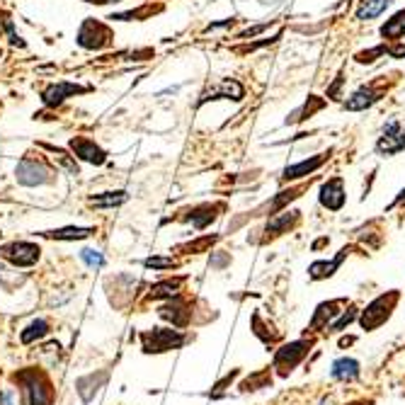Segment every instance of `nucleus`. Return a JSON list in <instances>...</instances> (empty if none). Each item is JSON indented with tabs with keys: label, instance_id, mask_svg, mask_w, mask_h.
I'll return each instance as SVG.
<instances>
[{
	"label": "nucleus",
	"instance_id": "nucleus-42",
	"mask_svg": "<svg viewBox=\"0 0 405 405\" xmlns=\"http://www.w3.org/2000/svg\"><path fill=\"white\" fill-rule=\"evenodd\" d=\"M350 405H372V403H367V401H357V403H350Z\"/></svg>",
	"mask_w": 405,
	"mask_h": 405
},
{
	"label": "nucleus",
	"instance_id": "nucleus-4",
	"mask_svg": "<svg viewBox=\"0 0 405 405\" xmlns=\"http://www.w3.org/2000/svg\"><path fill=\"white\" fill-rule=\"evenodd\" d=\"M308 350H311V342H308V340H296V342L284 345L282 350L275 355V369H279V374H282V376L292 374L294 369L304 362Z\"/></svg>",
	"mask_w": 405,
	"mask_h": 405
},
{
	"label": "nucleus",
	"instance_id": "nucleus-28",
	"mask_svg": "<svg viewBox=\"0 0 405 405\" xmlns=\"http://www.w3.org/2000/svg\"><path fill=\"white\" fill-rule=\"evenodd\" d=\"M42 148H47L49 153H54L56 158H59V163L64 165L71 175H78L81 170H78V163H76V156H68L64 148H56V146H49V144H42Z\"/></svg>",
	"mask_w": 405,
	"mask_h": 405
},
{
	"label": "nucleus",
	"instance_id": "nucleus-40",
	"mask_svg": "<svg viewBox=\"0 0 405 405\" xmlns=\"http://www.w3.org/2000/svg\"><path fill=\"white\" fill-rule=\"evenodd\" d=\"M0 403H3V405H13V391H10V389L0 391Z\"/></svg>",
	"mask_w": 405,
	"mask_h": 405
},
{
	"label": "nucleus",
	"instance_id": "nucleus-12",
	"mask_svg": "<svg viewBox=\"0 0 405 405\" xmlns=\"http://www.w3.org/2000/svg\"><path fill=\"white\" fill-rule=\"evenodd\" d=\"M88 90L90 88H85V85H76V83H56V85H49V88L44 90L42 98H44V105L56 107V105H61L64 100L73 98V95L88 93Z\"/></svg>",
	"mask_w": 405,
	"mask_h": 405
},
{
	"label": "nucleus",
	"instance_id": "nucleus-27",
	"mask_svg": "<svg viewBox=\"0 0 405 405\" xmlns=\"http://www.w3.org/2000/svg\"><path fill=\"white\" fill-rule=\"evenodd\" d=\"M325 105V102L318 98V95H308V102L304 107H301L299 112H294L292 114V119H287V124H294V122H301V119H306V117H311L313 112H318L321 107Z\"/></svg>",
	"mask_w": 405,
	"mask_h": 405
},
{
	"label": "nucleus",
	"instance_id": "nucleus-26",
	"mask_svg": "<svg viewBox=\"0 0 405 405\" xmlns=\"http://www.w3.org/2000/svg\"><path fill=\"white\" fill-rule=\"evenodd\" d=\"M47 335H49V323L39 318V321H32L30 325H27L25 330H22L20 340L25 342V345H32V342H37V340L47 338Z\"/></svg>",
	"mask_w": 405,
	"mask_h": 405
},
{
	"label": "nucleus",
	"instance_id": "nucleus-11",
	"mask_svg": "<svg viewBox=\"0 0 405 405\" xmlns=\"http://www.w3.org/2000/svg\"><path fill=\"white\" fill-rule=\"evenodd\" d=\"M342 306H347L345 299H333V301H325V304L318 306L311 318V330H323V328H328V325H333L340 318Z\"/></svg>",
	"mask_w": 405,
	"mask_h": 405
},
{
	"label": "nucleus",
	"instance_id": "nucleus-39",
	"mask_svg": "<svg viewBox=\"0 0 405 405\" xmlns=\"http://www.w3.org/2000/svg\"><path fill=\"white\" fill-rule=\"evenodd\" d=\"M386 54L393 56V59H405V47H391L386 49Z\"/></svg>",
	"mask_w": 405,
	"mask_h": 405
},
{
	"label": "nucleus",
	"instance_id": "nucleus-22",
	"mask_svg": "<svg viewBox=\"0 0 405 405\" xmlns=\"http://www.w3.org/2000/svg\"><path fill=\"white\" fill-rule=\"evenodd\" d=\"M127 202V192L124 190H117V192H102V195H95L90 197V207L95 209H114L119 204Z\"/></svg>",
	"mask_w": 405,
	"mask_h": 405
},
{
	"label": "nucleus",
	"instance_id": "nucleus-37",
	"mask_svg": "<svg viewBox=\"0 0 405 405\" xmlns=\"http://www.w3.org/2000/svg\"><path fill=\"white\" fill-rule=\"evenodd\" d=\"M267 27H270V22H265V25H255V27H248L245 32L238 34V39H253V37H258L260 32H265Z\"/></svg>",
	"mask_w": 405,
	"mask_h": 405
},
{
	"label": "nucleus",
	"instance_id": "nucleus-34",
	"mask_svg": "<svg viewBox=\"0 0 405 405\" xmlns=\"http://www.w3.org/2000/svg\"><path fill=\"white\" fill-rule=\"evenodd\" d=\"M386 54V47H376L372 51H362V54H357V61L359 64H374L376 56H384Z\"/></svg>",
	"mask_w": 405,
	"mask_h": 405
},
{
	"label": "nucleus",
	"instance_id": "nucleus-14",
	"mask_svg": "<svg viewBox=\"0 0 405 405\" xmlns=\"http://www.w3.org/2000/svg\"><path fill=\"white\" fill-rule=\"evenodd\" d=\"M379 100H381L379 90H374V88H359V90H355V93H352L350 98L345 100V110L362 112V110H369V107H374Z\"/></svg>",
	"mask_w": 405,
	"mask_h": 405
},
{
	"label": "nucleus",
	"instance_id": "nucleus-32",
	"mask_svg": "<svg viewBox=\"0 0 405 405\" xmlns=\"http://www.w3.org/2000/svg\"><path fill=\"white\" fill-rule=\"evenodd\" d=\"M144 267H146V270H173L175 260L173 258H158V255H153V258H146L144 260Z\"/></svg>",
	"mask_w": 405,
	"mask_h": 405
},
{
	"label": "nucleus",
	"instance_id": "nucleus-36",
	"mask_svg": "<svg viewBox=\"0 0 405 405\" xmlns=\"http://www.w3.org/2000/svg\"><path fill=\"white\" fill-rule=\"evenodd\" d=\"M216 241V236H207V238H199V241H195V243H190L187 245V250H192V253H204V250L209 248L211 243Z\"/></svg>",
	"mask_w": 405,
	"mask_h": 405
},
{
	"label": "nucleus",
	"instance_id": "nucleus-5",
	"mask_svg": "<svg viewBox=\"0 0 405 405\" xmlns=\"http://www.w3.org/2000/svg\"><path fill=\"white\" fill-rule=\"evenodd\" d=\"M39 255H42V250H39V245L34 243H25V241H15V243H8L0 248V258H5L10 262V265L15 267H32L39 262Z\"/></svg>",
	"mask_w": 405,
	"mask_h": 405
},
{
	"label": "nucleus",
	"instance_id": "nucleus-31",
	"mask_svg": "<svg viewBox=\"0 0 405 405\" xmlns=\"http://www.w3.org/2000/svg\"><path fill=\"white\" fill-rule=\"evenodd\" d=\"M355 318H357V308H355V306H352L350 311H342L338 321H335L333 325H330V333H342V330H345L347 325H350L352 321H355Z\"/></svg>",
	"mask_w": 405,
	"mask_h": 405
},
{
	"label": "nucleus",
	"instance_id": "nucleus-15",
	"mask_svg": "<svg viewBox=\"0 0 405 405\" xmlns=\"http://www.w3.org/2000/svg\"><path fill=\"white\" fill-rule=\"evenodd\" d=\"M236 100V102H241L243 98H245V88L238 81H231V78H228V81H224L219 85V88L216 90H211V93H207L204 95L202 100H199V105H204V102H209V100Z\"/></svg>",
	"mask_w": 405,
	"mask_h": 405
},
{
	"label": "nucleus",
	"instance_id": "nucleus-20",
	"mask_svg": "<svg viewBox=\"0 0 405 405\" xmlns=\"http://www.w3.org/2000/svg\"><path fill=\"white\" fill-rule=\"evenodd\" d=\"M105 379H107L105 372H100L98 376H95V374L81 376V379L76 381V389H78V393H81V401L83 403H93L95 393H98L100 386L105 384Z\"/></svg>",
	"mask_w": 405,
	"mask_h": 405
},
{
	"label": "nucleus",
	"instance_id": "nucleus-16",
	"mask_svg": "<svg viewBox=\"0 0 405 405\" xmlns=\"http://www.w3.org/2000/svg\"><path fill=\"white\" fill-rule=\"evenodd\" d=\"M350 255V248H342L340 250V255L335 260H330V262H325V260H318V262H313L311 267H308V277L313 279V282H321V279H328V277H333L335 272H338V267L342 265V260Z\"/></svg>",
	"mask_w": 405,
	"mask_h": 405
},
{
	"label": "nucleus",
	"instance_id": "nucleus-29",
	"mask_svg": "<svg viewBox=\"0 0 405 405\" xmlns=\"http://www.w3.org/2000/svg\"><path fill=\"white\" fill-rule=\"evenodd\" d=\"M81 260L88 267H93V270H102V267H105V255H102L100 250H93V248L81 250Z\"/></svg>",
	"mask_w": 405,
	"mask_h": 405
},
{
	"label": "nucleus",
	"instance_id": "nucleus-38",
	"mask_svg": "<svg viewBox=\"0 0 405 405\" xmlns=\"http://www.w3.org/2000/svg\"><path fill=\"white\" fill-rule=\"evenodd\" d=\"M340 88H342V78H338V81H335L333 85H330L328 88V98L330 100H338V93H340Z\"/></svg>",
	"mask_w": 405,
	"mask_h": 405
},
{
	"label": "nucleus",
	"instance_id": "nucleus-17",
	"mask_svg": "<svg viewBox=\"0 0 405 405\" xmlns=\"http://www.w3.org/2000/svg\"><path fill=\"white\" fill-rule=\"evenodd\" d=\"M359 374H362V367H359L357 359L352 357H340L333 362V367H330V376H333L335 381H355L359 379Z\"/></svg>",
	"mask_w": 405,
	"mask_h": 405
},
{
	"label": "nucleus",
	"instance_id": "nucleus-33",
	"mask_svg": "<svg viewBox=\"0 0 405 405\" xmlns=\"http://www.w3.org/2000/svg\"><path fill=\"white\" fill-rule=\"evenodd\" d=\"M270 372H262V374H255L253 379H248V384H245V391H250L253 389L255 391V386H258V389H265L267 384H270Z\"/></svg>",
	"mask_w": 405,
	"mask_h": 405
},
{
	"label": "nucleus",
	"instance_id": "nucleus-30",
	"mask_svg": "<svg viewBox=\"0 0 405 405\" xmlns=\"http://www.w3.org/2000/svg\"><path fill=\"white\" fill-rule=\"evenodd\" d=\"M216 209H221V207H199L197 211H199V214H202V216L192 214V224H195V228H204V226H209L211 221L216 219V214H214Z\"/></svg>",
	"mask_w": 405,
	"mask_h": 405
},
{
	"label": "nucleus",
	"instance_id": "nucleus-19",
	"mask_svg": "<svg viewBox=\"0 0 405 405\" xmlns=\"http://www.w3.org/2000/svg\"><path fill=\"white\" fill-rule=\"evenodd\" d=\"M325 161H328V153H321V156L311 158V161H301L296 165H289V168L284 170L282 180H299V178H306V175H313Z\"/></svg>",
	"mask_w": 405,
	"mask_h": 405
},
{
	"label": "nucleus",
	"instance_id": "nucleus-3",
	"mask_svg": "<svg viewBox=\"0 0 405 405\" xmlns=\"http://www.w3.org/2000/svg\"><path fill=\"white\" fill-rule=\"evenodd\" d=\"M185 335L180 330H170V328H153L141 333V347H144L146 355H161V352L178 350L185 345Z\"/></svg>",
	"mask_w": 405,
	"mask_h": 405
},
{
	"label": "nucleus",
	"instance_id": "nucleus-21",
	"mask_svg": "<svg viewBox=\"0 0 405 405\" xmlns=\"http://www.w3.org/2000/svg\"><path fill=\"white\" fill-rule=\"evenodd\" d=\"M93 228L88 226H66V228H56V231H44V238H51V241H83V238L93 236Z\"/></svg>",
	"mask_w": 405,
	"mask_h": 405
},
{
	"label": "nucleus",
	"instance_id": "nucleus-7",
	"mask_svg": "<svg viewBox=\"0 0 405 405\" xmlns=\"http://www.w3.org/2000/svg\"><path fill=\"white\" fill-rule=\"evenodd\" d=\"M405 151V129L398 122H389L384 127V136L376 141V153L379 156H396Z\"/></svg>",
	"mask_w": 405,
	"mask_h": 405
},
{
	"label": "nucleus",
	"instance_id": "nucleus-24",
	"mask_svg": "<svg viewBox=\"0 0 405 405\" xmlns=\"http://www.w3.org/2000/svg\"><path fill=\"white\" fill-rule=\"evenodd\" d=\"M391 3L393 0H364L357 10V20H362V22L374 20V17H379L381 13H386V8H389Z\"/></svg>",
	"mask_w": 405,
	"mask_h": 405
},
{
	"label": "nucleus",
	"instance_id": "nucleus-9",
	"mask_svg": "<svg viewBox=\"0 0 405 405\" xmlns=\"http://www.w3.org/2000/svg\"><path fill=\"white\" fill-rule=\"evenodd\" d=\"M318 202H321V207L328 211H340L345 207L347 192H345V182H342V178H333L325 182L321 187V195H318Z\"/></svg>",
	"mask_w": 405,
	"mask_h": 405
},
{
	"label": "nucleus",
	"instance_id": "nucleus-1",
	"mask_svg": "<svg viewBox=\"0 0 405 405\" xmlns=\"http://www.w3.org/2000/svg\"><path fill=\"white\" fill-rule=\"evenodd\" d=\"M15 381L20 386L22 405H51V401H54L49 379L39 374L37 369H25V372L15 374Z\"/></svg>",
	"mask_w": 405,
	"mask_h": 405
},
{
	"label": "nucleus",
	"instance_id": "nucleus-43",
	"mask_svg": "<svg viewBox=\"0 0 405 405\" xmlns=\"http://www.w3.org/2000/svg\"><path fill=\"white\" fill-rule=\"evenodd\" d=\"M3 272H8V270H5V265H0V275H3Z\"/></svg>",
	"mask_w": 405,
	"mask_h": 405
},
{
	"label": "nucleus",
	"instance_id": "nucleus-6",
	"mask_svg": "<svg viewBox=\"0 0 405 405\" xmlns=\"http://www.w3.org/2000/svg\"><path fill=\"white\" fill-rule=\"evenodd\" d=\"M15 175H17V182L27 187H37V185L51 182V170L42 161H37V158H22V161L17 163Z\"/></svg>",
	"mask_w": 405,
	"mask_h": 405
},
{
	"label": "nucleus",
	"instance_id": "nucleus-25",
	"mask_svg": "<svg viewBox=\"0 0 405 405\" xmlns=\"http://www.w3.org/2000/svg\"><path fill=\"white\" fill-rule=\"evenodd\" d=\"M180 284H182V277L158 282L156 287H151V294H148V299H153V301H158V299H175V296H178Z\"/></svg>",
	"mask_w": 405,
	"mask_h": 405
},
{
	"label": "nucleus",
	"instance_id": "nucleus-2",
	"mask_svg": "<svg viewBox=\"0 0 405 405\" xmlns=\"http://www.w3.org/2000/svg\"><path fill=\"white\" fill-rule=\"evenodd\" d=\"M398 299H401V294H398V292H389V294L376 296L372 304H369L362 313H359V325H362L364 330L381 328V325H384L391 318V313H393V308H396Z\"/></svg>",
	"mask_w": 405,
	"mask_h": 405
},
{
	"label": "nucleus",
	"instance_id": "nucleus-35",
	"mask_svg": "<svg viewBox=\"0 0 405 405\" xmlns=\"http://www.w3.org/2000/svg\"><path fill=\"white\" fill-rule=\"evenodd\" d=\"M299 192L301 190H289V192H279V197L275 199V202H272V209H282L284 204H289L292 202V199H296L299 197Z\"/></svg>",
	"mask_w": 405,
	"mask_h": 405
},
{
	"label": "nucleus",
	"instance_id": "nucleus-13",
	"mask_svg": "<svg viewBox=\"0 0 405 405\" xmlns=\"http://www.w3.org/2000/svg\"><path fill=\"white\" fill-rule=\"evenodd\" d=\"M158 316L163 318V321L173 323L175 328H185L187 323H190V311H187V304L180 299H170L168 304L158 308Z\"/></svg>",
	"mask_w": 405,
	"mask_h": 405
},
{
	"label": "nucleus",
	"instance_id": "nucleus-18",
	"mask_svg": "<svg viewBox=\"0 0 405 405\" xmlns=\"http://www.w3.org/2000/svg\"><path fill=\"white\" fill-rule=\"evenodd\" d=\"M296 221H299V211H296V209H284L282 214H275L270 221H267L265 233H267L270 238L282 236V233H287L289 228L296 224Z\"/></svg>",
	"mask_w": 405,
	"mask_h": 405
},
{
	"label": "nucleus",
	"instance_id": "nucleus-23",
	"mask_svg": "<svg viewBox=\"0 0 405 405\" xmlns=\"http://www.w3.org/2000/svg\"><path fill=\"white\" fill-rule=\"evenodd\" d=\"M381 37L393 39V42H398L401 37H405V10L396 13L391 20H386V25L381 27Z\"/></svg>",
	"mask_w": 405,
	"mask_h": 405
},
{
	"label": "nucleus",
	"instance_id": "nucleus-41",
	"mask_svg": "<svg viewBox=\"0 0 405 405\" xmlns=\"http://www.w3.org/2000/svg\"><path fill=\"white\" fill-rule=\"evenodd\" d=\"M401 202H405V190H403L401 195H398V199H396V204H401Z\"/></svg>",
	"mask_w": 405,
	"mask_h": 405
},
{
	"label": "nucleus",
	"instance_id": "nucleus-8",
	"mask_svg": "<svg viewBox=\"0 0 405 405\" xmlns=\"http://www.w3.org/2000/svg\"><path fill=\"white\" fill-rule=\"evenodd\" d=\"M78 44L83 49H102L105 44H110V30L95 20L83 22L81 32H78Z\"/></svg>",
	"mask_w": 405,
	"mask_h": 405
},
{
	"label": "nucleus",
	"instance_id": "nucleus-10",
	"mask_svg": "<svg viewBox=\"0 0 405 405\" xmlns=\"http://www.w3.org/2000/svg\"><path fill=\"white\" fill-rule=\"evenodd\" d=\"M71 153L81 161L90 163V165H105L107 163V153L95 144L93 139H85V136H76L71 141Z\"/></svg>",
	"mask_w": 405,
	"mask_h": 405
}]
</instances>
